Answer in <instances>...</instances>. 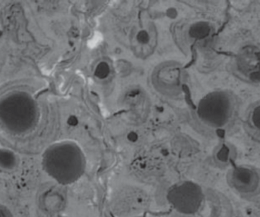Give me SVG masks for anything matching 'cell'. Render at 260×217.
Wrapping results in <instances>:
<instances>
[{
	"label": "cell",
	"mask_w": 260,
	"mask_h": 217,
	"mask_svg": "<svg viewBox=\"0 0 260 217\" xmlns=\"http://www.w3.org/2000/svg\"><path fill=\"white\" fill-rule=\"evenodd\" d=\"M128 138H129V140H131V141H136L138 139L137 134L135 132L129 133V135H128Z\"/></svg>",
	"instance_id": "13"
},
{
	"label": "cell",
	"mask_w": 260,
	"mask_h": 217,
	"mask_svg": "<svg viewBox=\"0 0 260 217\" xmlns=\"http://www.w3.org/2000/svg\"><path fill=\"white\" fill-rule=\"evenodd\" d=\"M211 27L206 22L195 23L189 29V34L196 39H203L210 33Z\"/></svg>",
	"instance_id": "9"
},
{
	"label": "cell",
	"mask_w": 260,
	"mask_h": 217,
	"mask_svg": "<svg viewBox=\"0 0 260 217\" xmlns=\"http://www.w3.org/2000/svg\"><path fill=\"white\" fill-rule=\"evenodd\" d=\"M110 74V67L107 62H102L98 65L95 71H94V75L96 77L100 79H104L108 77Z\"/></svg>",
	"instance_id": "10"
},
{
	"label": "cell",
	"mask_w": 260,
	"mask_h": 217,
	"mask_svg": "<svg viewBox=\"0 0 260 217\" xmlns=\"http://www.w3.org/2000/svg\"><path fill=\"white\" fill-rule=\"evenodd\" d=\"M241 99L230 90H217L205 96L197 107V116L216 134L234 129L241 116Z\"/></svg>",
	"instance_id": "1"
},
{
	"label": "cell",
	"mask_w": 260,
	"mask_h": 217,
	"mask_svg": "<svg viewBox=\"0 0 260 217\" xmlns=\"http://www.w3.org/2000/svg\"><path fill=\"white\" fill-rule=\"evenodd\" d=\"M226 178L231 190L241 199L260 202V168L239 165L228 172Z\"/></svg>",
	"instance_id": "5"
},
{
	"label": "cell",
	"mask_w": 260,
	"mask_h": 217,
	"mask_svg": "<svg viewBox=\"0 0 260 217\" xmlns=\"http://www.w3.org/2000/svg\"><path fill=\"white\" fill-rule=\"evenodd\" d=\"M18 157L9 149H0V171L10 172L18 167Z\"/></svg>",
	"instance_id": "8"
},
{
	"label": "cell",
	"mask_w": 260,
	"mask_h": 217,
	"mask_svg": "<svg viewBox=\"0 0 260 217\" xmlns=\"http://www.w3.org/2000/svg\"><path fill=\"white\" fill-rule=\"evenodd\" d=\"M171 207L183 215L194 216L206 210V207L229 201L219 192L208 193L203 186L192 181H183L171 186L167 194Z\"/></svg>",
	"instance_id": "4"
},
{
	"label": "cell",
	"mask_w": 260,
	"mask_h": 217,
	"mask_svg": "<svg viewBox=\"0 0 260 217\" xmlns=\"http://www.w3.org/2000/svg\"><path fill=\"white\" fill-rule=\"evenodd\" d=\"M78 123V119L77 118L75 117V116H71V117L69 119V124L71 125H77Z\"/></svg>",
	"instance_id": "14"
},
{
	"label": "cell",
	"mask_w": 260,
	"mask_h": 217,
	"mask_svg": "<svg viewBox=\"0 0 260 217\" xmlns=\"http://www.w3.org/2000/svg\"><path fill=\"white\" fill-rule=\"evenodd\" d=\"M39 207L43 212L49 214L59 213L65 205V197L56 188L46 189L40 195Z\"/></svg>",
	"instance_id": "7"
},
{
	"label": "cell",
	"mask_w": 260,
	"mask_h": 217,
	"mask_svg": "<svg viewBox=\"0 0 260 217\" xmlns=\"http://www.w3.org/2000/svg\"><path fill=\"white\" fill-rule=\"evenodd\" d=\"M138 42L141 44H148L149 41V35H148V32L146 30H140L138 33L137 37H136Z\"/></svg>",
	"instance_id": "11"
},
{
	"label": "cell",
	"mask_w": 260,
	"mask_h": 217,
	"mask_svg": "<svg viewBox=\"0 0 260 217\" xmlns=\"http://www.w3.org/2000/svg\"><path fill=\"white\" fill-rule=\"evenodd\" d=\"M243 128L247 135L260 144V100L246 108L243 117Z\"/></svg>",
	"instance_id": "6"
},
{
	"label": "cell",
	"mask_w": 260,
	"mask_h": 217,
	"mask_svg": "<svg viewBox=\"0 0 260 217\" xmlns=\"http://www.w3.org/2000/svg\"><path fill=\"white\" fill-rule=\"evenodd\" d=\"M0 217H14V216L8 207L0 204Z\"/></svg>",
	"instance_id": "12"
},
{
	"label": "cell",
	"mask_w": 260,
	"mask_h": 217,
	"mask_svg": "<svg viewBox=\"0 0 260 217\" xmlns=\"http://www.w3.org/2000/svg\"><path fill=\"white\" fill-rule=\"evenodd\" d=\"M39 119L35 99L25 91H15L0 98V125L15 135L33 131Z\"/></svg>",
	"instance_id": "3"
},
{
	"label": "cell",
	"mask_w": 260,
	"mask_h": 217,
	"mask_svg": "<svg viewBox=\"0 0 260 217\" xmlns=\"http://www.w3.org/2000/svg\"><path fill=\"white\" fill-rule=\"evenodd\" d=\"M42 166L58 184L68 186L77 182L85 172L86 160L79 145L60 141L50 145L42 156Z\"/></svg>",
	"instance_id": "2"
}]
</instances>
